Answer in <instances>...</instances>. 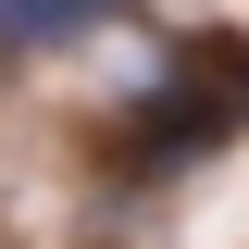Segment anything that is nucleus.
<instances>
[{
    "label": "nucleus",
    "instance_id": "nucleus-2",
    "mask_svg": "<svg viewBox=\"0 0 249 249\" xmlns=\"http://www.w3.org/2000/svg\"><path fill=\"white\" fill-rule=\"evenodd\" d=\"M137 0H0V50H75V37L124 25Z\"/></svg>",
    "mask_w": 249,
    "mask_h": 249
},
{
    "label": "nucleus",
    "instance_id": "nucleus-3",
    "mask_svg": "<svg viewBox=\"0 0 249 249\" xmlns=\"http://www.w3.org/2000/svg\"><path fill=\"white\" fill-rule=\"evenodd\" d=\"M212 62H224V88H237V112H249V37H212Z\"/></svg>",
    "mask_w": 249,
    "mask_h": 249
},
{
    "label": "nucleus",
    "instance_id": "nucleus-1",
    "mask_svg": "<svg viewBox=\"0 0 249 249\" xmlns=\"http://www.w3.org/2000/svg\"><path fill=\"white\" fill-rule=\"evenodd\" d=\"M224 137H249L237 88H224V62H212V50H175L150 88L112 112V175H124V187H175V175H199Z\"/></svg>",
    "mask_w": 249,
    "mask_h": 249
}]
</instances>
